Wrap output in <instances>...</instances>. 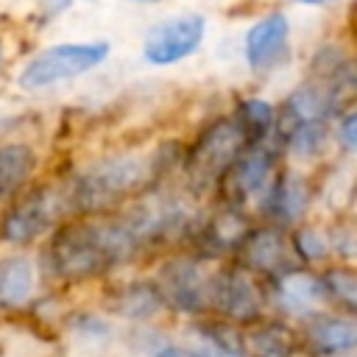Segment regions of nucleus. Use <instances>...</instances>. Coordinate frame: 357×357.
<instances>
[{
  "mask_svg": "<svg viewBox=\"0 0 357 357\" xmlns=\"http://www.w3.org/2000/svg\"><path fill=\"white\" fill-rule=\"evenodd\" d=\"M273 298L284 312L307 315L326 298V293H324L321 276L301 271V268H290V271L273 276Z\"/></svg>",
  "mask_w": 357,
  "mask_h": 357,
  "instance_id": "13",
  "label": "nucleus"
},
{
  "mask_svg": "<svg viewBox=\"0 0 357 357\" xmlns=\"http://www.w3.org/2000/svg\"><path fill=\"white\" fill-rule=\"evenodd\" d=\"M33 293V262L28 257H6L0 262V307H20Z\"/></svg>",
  "mask_w": 357,
  "mask_h": 357,
  "instance_id": "18",
  "label": "nucleus"
},
{
  "mask_svg": "<svg viewBox=\"0 0 357 357\" xmlns=\"http://www.w3.org/2000/svg\"><path fill=\"white\" fill-rule=\"evenodd\" d=\"M142 251L123 215H92L64 220L45 245V271L56 279L78 282L100 276Z\"/></svg>",
  "mask_w": 357,
  "mask_h": 357,
  "instance_id": "1",
  "label": "nucleus"
},
{
  "mask_svg": "<svg viewBox=\"0 0 357 357\" xmlns=\"http://www.w3.org/2000/svg\"><path fill=\"white\" fill-rule=\"evenodd\" d=\"M75 3H81V0H45V3H42V22H47V20L59 17V14H64V11L73 8Z\"/></svg>",
  "mask_w": 357,
  "mask_h": 357,
  "instance_id": "24",
  "label": "nucleus"
},
{
  "mask_svg": "<svg viewBox=\"0 0 357 357\" xmlns=\"http://www.w3.org/2000/svg\"><path fill=\"white\" fill-rule=\"evenodd\" d=\"M290 251H293V257H298L304 262H318L329 254V234L321 226L301 223L290 234Z\"/></svg>",
  "mask_w": 357,
  "mask_h": 357,
  "instance_id": "20",
  "label": "nucleus"
},
{
  "mask_svg": "<svg viewBox=\"0 0 357 357\" xmlns=\"http://www.w3.org/2000/svg\"><path fill=\"white\" fill-rule=\"evenodd\" d=\"M153 284L162 296V304H170L181 312H201L209 307L212 271H206L204 257H170L162 262Z\"/></svg>",
  "mask_w": 357,
  "mask_h": 357,
  "instance_id": "8",
  "label": "nucleus"
},
{
  "mask_svg": "<svg viewBox=\"0 0 357 357\" xmlns=\"http://www.w3.org/2000/svg\"><path fill=\"white\" fill-rule=\"evenodd\" d=\"M243 59L254 75H268L290 59V20L273 8L257 17L243 36Z\"/></svg>",
  "mask_w": 357,
  "mask_h": 357,
  "instance_id": "9",
  "label": "nucleus"
},
{
  "mask_svg": "<svg viewBox=\"0 0 357 357\" xmlns=\"http://www.w3.org/2000/svg\"><path fill=\"white\" fill-rule=\"evenodd\" d=\"M39 156L28 142H0V204H11L28 190Z\"/></svg>",
  "mask_w": 357,
  "mask_h": 357,
  "instance_id": "14",
  "label": "nucleus"
},
{
  "mask_svg": "<svg viewBox=\"0 0 357 357\" xmlns=\"http://www.w3.org/2000/svg\"><path fill=\"white\" fill-rule=\"evenodd\" d=\"M209 307H215L231 324H254L262 312V290L240 265H229L212 273L209 284Z\"/></svg>",
  "mask_w": 357,
  "mask_h": 357,
  "instance_id": "10",
  "label": "nucleus"
},
{
  "mask_svg": "<svg viewBox=\"0 0 357 357\" xmlns=\"http://www.w3.org/2000/svg\"><path fill=\"white\" fill-rule=\"evenodd\" d=\"M206 36V17L198 11L173 14L153 22L142 36V59L151 67H170L198 53Z\"/></svg>",
  "mask_w": 357,
  "mask_h": 357,
  "instance_id": "7",
  "label": "nucleus"
},
{
  "mask_svg": "<svg viewBox=\"0 0 357 357\" xmlns=\"http://www.w3.org/2000/svg\"><path fill=\"white\" fill-rule=\"evenodd\" d=\"M279 156H282V151L273 142L245 148L218 181V192L223 198V206H231L240 212L245 206H259L262 195L268 192L276 173L282 170Z\"/></svg>",
  "mask_w": 357,
  "mask_h": 357,
  "instance_id": "6",
  "label": "nucleus"
},
{
  "mask_svg": "<svg viewBox=\"0 0 357 357\" xmlns=\"http://www.w3.org/2000/svg\"><path fill=\"white\" fill-rule=\"evenodd\" d=\"M231 123L234 128L240 131L243 142L248 148L254 145H262V142H271L273 137V128H276V106L268 103L265 98H243L234 103L231 109Z\"/></svg>",
  "mask_w": 357,
  "mask_h": 357,
  "instance_id": "16",
  "label": "nucleus"
},
{
  "mask_svg": "<svg viewBox=\"0 0 357 357\" xmlns=\"http://www.w3.org/2000/svg\"><path fill=\"white\" fill-rule=\"evenodd\" d=\"M304 343L318 354H346L357 349V321L346 315H315L304 326Z\"/></svg>",
  "mask_w": 357,
  "mask_h": 357,
  "instance_id": "15",
  "label": "nucleus"
},
{
  "mask_svg": "<svg viewBox=\"0 0 357 357\" xmlns=\"http://www.w3.org/2000/svg\"><path fill=\"white\" fill-rule=\"evenodd\" d=\"M112 53L109 39H89V42H59L33 53L17 75V86L25 92H42L56 84L81 78L100 67Z\"/></svg>",
  "mask_w": 357,
  "mask_h": 357,
  "instance_id": "3",
  "label": "nucleus"
},
{
  "mask_svg": "<svg viewBox=\"0 0 357 357\" xmlns=\"http://www.w3.org/2000/svg\"><path fill=\"white\" fill-rule=\"evenodd\" d=\"M248 145L243 142L240 131L234 128L231 117H218L215 123H209L195 142L184 151V173L187 181L195 190H209L218 187L220 176L229 170V165L245 151Z\"/></svg>",
  "mask_w": 357,
  "mask_h": 357,
  "instance_id": "5",
  "label": "nucleus"
},
{
  "mask_svg": "<svg viewBox=\"0 0 357 357\" xmlns=\"http://www.w3.org/2000/svg\"><path fill=\"white\" fill-rule=\"evenodd\" d=\"M120 312L134 315V318H148L162 307V296L156 290L153 282H134L128 287H123L120 293Z\"/></svg>",
  "mask_w": 357,
  "mask_h": 357,
  "instance_id": "19",
  "label": "nucleus"
},
{
  "mask_svg": "<svg viewBox=\"0 0 357 357\" xmlns=\"http://www.w3.org/2000/svg\"><path fill=\"white\" fill-rule=\"evenodd\" d=\"M296 349H298L296 332L279 321L257 324L243 337V351H248L251 357H293Z\"/></svg>",
  "mask_w": 357,
  "mask_h": 357,
  "instance_id": "17",
  "label": "nucleus"
},
{
  "mask_svg": "<svg viewBox=\"0 0 357 357\" xmlns=\"http://www.w3.org/2000/svg\"><path fill=\"white\" fill-rule=\"evenodd\" d=\"M321 284L326 298H335L340 307L357 315V273L349 268H329L321 273Z\"/></svg>",
  "mask_w": 357,
  "mask_h": 357,
  "instance_id": "21",
  "label": "nucleus"
},
{
  "mask_svg": "<svg viewBox=\"0 0 357 357\" xmlns=\"http://www.w3.org/2000/svg\"><path fill=\"white\" fill-rule=\"evenodd\" d=\"M153 357H206V354H201L195 349H184V346H165Z\"/></svg>",
  "mask_w": 357,
  "mask_h": 357,
  "instance_id": "25",
  "label": "nucleus"
},
{
  "mask_svg": "<svg viewBox=\"0 0 357 357\" xmlns=\"http://www.w3.org/2000/svg\"><path fill=\"white\" fill-rule=\"evenodd\" d=\"M290 3H298V6H332L337 0H290Z\"/></svg>",
  "mask_w": 357,
  "mask_h": 357,
  "instance_id": "26",
  "label": "nucleus"
},
{
  "mask_svg": "<svg viewBox=\"0 0 357 357\" xmlns=\"http://www.w3.org/2000/svg\"><path fill=\"white\" fill-rule=\"evenodd\" d=\"M240 254V268H245L248 273H265V276H279L293 265V251H290V240L284 237V229H276L271 223L254 226L245 231L243 243L237 245Z\"/></svg>",
  "mask_w": 357,
  "mask_h": 357,
  "instance_id": "11",
  "label": "nucleus"
},
{
  "mask_svg": "<svg viewBox=\"0 0 357 357\" xmlns=\"http://www.w3.org/2000/svg\"><path fill=\"white\" fill-rule=\"evenodd\" d=\"M310 201H312V190H310L307 178L301 173L282 167L273 178V184L268 187V192L262 195L257 209L271 226L290 229V226L301 223L304 212L310 209Z\"/></svg>",
  "mask_w": 357,
  "mask_h": 357,
  "instance_id": "12",
  "label": "nucleus"
},
{
  "mask_svg": "<svg viewBox=\"0 0 357 357\" xmlns=\"http://www.w3.org/2000/svg\"><path fill=\"white\" fill-rule=\"evenodd\" d=\"M156 159L137 153H106L81 167L64 187L70 212L78 218L109 215L112 209L134 201L159 181Z\"/></svg>",
  "mask_w": 357,
  "mask_h": 357,
  "instance_id": "2",
  "label": "nucleus"
},
{
  "mask_svg": "<svg viewBox=\"0 0 357 357\" xmlns=\"http://www.w3.org/2000/svg\"><path fill=\"white\" fill-rule=\"evenodd\" d=\"M70 212L64 184H36L20 192L0 218V237L14 245H25L53 231Z\"/></svg>",
  "mask_w": 357,
  "mask_h": 357,
  "instance_id": "4",
  "label": "nucleus"
},
{
  "mask_svg": "<svg viewBox=\"0 0 357 357\" xmlns=\"http://www.w3.org/2000/svg\"><path fill=\"white\" fill-rule=\"evenodd\" d=\"M131 3H159V0H131Z\"/></svg>",
  "mask_w": 357,
  "mask_h": 357,
  "instance_id": "27",
  "label": "nucleus"
},
{
  "mask_svg": "<svg viewBox=\"0 0 357 357\" xmlns=\"http://www.w3.org/2000/svg\"><path fill=\"white\" fill-rule=\"evenodd\" d=\"M332 137H335V142L340 145L343 153L357 156V103H354L351 109H346V112L335 120Z\"/></svg>",
  "mask_w": 357,
  "mask_h": 357,
  "instance_id": "22",
  "label": "nucleus"
},
{
  "mask_svg": "<svg viewBox=\"0 0 357 357\" xmlns=\"http://www.w3.org/2000/svg\"><path fill=\"white\" fill-rule=\"evenodd\" d=\"M329 234V251H337L340 257H357V229L354 223H340L326 231Z\"/></svg>",
  "mask_w": 357,
  "mask_h": 357,
  "instance_id": "23",
  "label": "nucleus"
},
{
  "mask_svg": "<svg viewBox=\"0 0 357 357\" xmlns=\"http://www.w3.org/2000/svg\"><path fill=\"white\" fill-rule=\"evenodd\" d=\"M0 61H3V42H0Z\"/></svg>",
  "mask_w": 357,
  "mask_h": 357,
  "instance_id": "28",
  "label": "nucleus"
}]
</instances>
